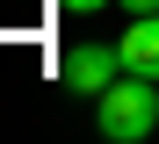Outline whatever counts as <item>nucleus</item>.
<instances>
[{
	"label": "nucleus",
	"instance_id": "f257e3e1",
	"mask_svg": "<svg viewBox=\"0 0 159 144\" xmlns=\"http://www.w3.org/2000/svg\"><path fill=\"white\" fill-rule=\"evenodd\" d=\"M94 130L109 137V144H145L159 130V79L123 72L109 94H94Z\"/></svg>",
	"mask_w": 159,
	"mask_h": 144
},
{
	"label": "nucleus",
	"instance_id": "f03ea898",
	"mask_svg": "<svg viewBox=\"0 0 159 144\" xmlns=\"http://www.w3.org/2000/svg\"><path fill=\"white\" fill-rule=\"evenodd\" d=\"M58 79H65V94H109V86L123 79V43H72L65 50V65H58Z\"/></svg>",
	"mask_w": 159,
	"mask_h": 144
},
{
	"label": "nucleus",
	"instance_id": "7ed1b4c3",
	"mask_svg": "<svg viewBox=\"0 0 159 144\" xmlns=\"http://www.w3.org/2000/svg\"><path fill=\"white\" fill-rule=\"evenodd\" d=\"M123 72L159 79V15H130V29H123Z\"/></svg>",
	"mask_w": 159,
	"mask_h": 144
},
{
	"label": "nucleus",
	"instance_id": "20e7f679",
	"mask_svg": "<svg viewBox=\"0 0 159 144\" xmlns=\"http://www.w3.org/2000/svg\"><path fill=\"white\" fill-rule=\"evenodd\" d=\"M72 15H101V7H116V0H65Z\"/></svg>",
	"mask_w": 159,
	"mask_h": 144
},
{
	"label": "nucleus",
	"instance_id": "39448f33",
	"mask_svg": "<svg viewBox=\"0 0 159 144\" xmlns=\"http://www.w3.org/2000/svg\"><path fill=\"white\" fill-rule=\"evenodd\" d=\"M123 15H159V0H123Z\"/></svg>",
	"mask_w": 159,
	"mask_h": 144
}]
</instances>
